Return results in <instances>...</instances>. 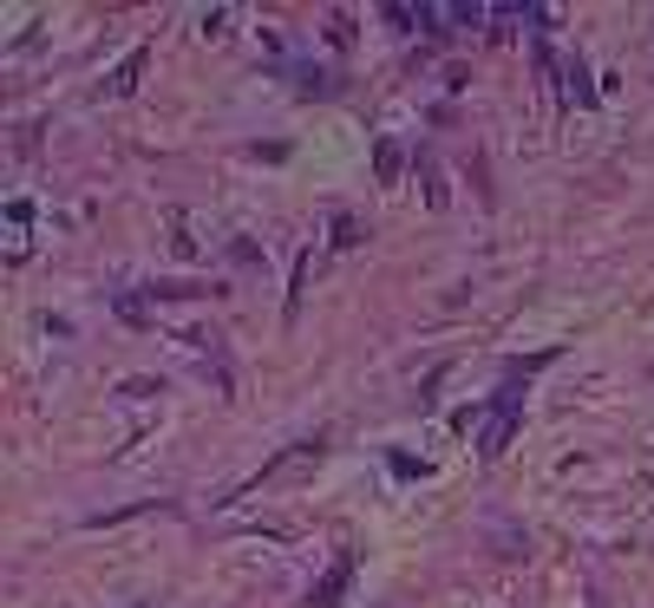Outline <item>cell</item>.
Masks as SVG:
<instances>
[{"instance_id": "obj_7", "label": "cell", "mask_w": 654, "mask_h": 608, "mask_svg": "<svg viewBox=\"0 0 654 608\" xmlns=\"http://www.w3.org/2000/svg\"><path fill=\"white\" fill-rule=\"evenodd\" d=\"M138 608H145V602H138Z\"/></svg>"}, {"instance_id": "obj_4", "label": "cell", "mask_w": 654, "mask_h": 608, "mask_svg": "<svg viewBox=\"0 0 654 608\" xmlns=\"http://www.w3.org/2000/svg\"><path fill=\"white\" fill-rule=\"evenodd\" d=\"M138 72H145V53H132V60H125V66L112 72V85H105V92H112V99H125V92H132V85H138Z\"/></svg>"}, {"instance_id": "obj_3", "label": "cell", "mask_w": 654, "mask_h": 608, "mask_svg": "<svg viewBox=\"0 0 654 608\" xmlns=\"http://www.w3.org/2000/svg\"><path fill=\"white\" fill-rule=\"evenodd\" d=\"M543 66L557 72V85H563V105H595V85L582 79V66H577V60H563V66H557V60L543 53Z\"/></svg>"}, {"instance_id": "obj_5", "label": "cell", "mask_w": 654, "mask_h": 608, "mask_svg": "<svg viewBox=\"0 0 654 608\" xmlns=\"http://www.w3.org/2000/svg\"><path fill=\"white\" fill-rule=\"evenodd\" d=\"M373 164H380V177H386V184H393V177H399V164H406V157H399V144H380V151H373Z\"/></svg>"}, {"instance_id": "obj_6", "label": "cell", "mask_w": 654, "mask_h": 608, "mask_svg": "<svg viewBox=\"0 0 654 608\" xmlns=\"http://www.w3.org/2000/svg\"><path fill=\"white\" fill-rule=\"evenodd\" d=\"M334 243L354 249V243H361V223H354V216H334Z\"/></svg>"}, {"instance_id": "obj_2", "label": "cell", "mask_w": 654, "mask_h": 608, "mask_svg": "<svg viewBox=\"0 0 654 608\" xmlns=\"http://www.w3.org/2000/svg\"><path fill=\"white\" fill-rule=\"evenodd\" d=\"M347 576H354V556L341 549V556L328 563V576H321V583L308 589V602H314V608H334V602H341V589H347Z\"/></svg>"}, {"instance_id": "obj_1", "label": "cell", "mask_w": 654, "mask_h": 608, "mask_svg": "<svg viewBox=\"0 0 654 608\" xmlns=\"http://www.w3.org/2000/svg\"><path fill=\"white\" fill-rule=\"evenodd\" d=\"M537 367H543V360L505 367V380H498L491 405H478V412H465V419H458L465 432H478V452H485V458H498V452L510 445V432H517V419H523V380H530Z\"/></svg>"}]
</instances>
